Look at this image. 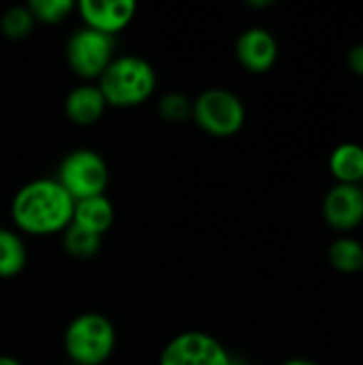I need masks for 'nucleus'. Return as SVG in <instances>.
Returning a JSON list of instances; mask_svg holds the SVG:
<instances>
[{"instance_id":"obj_12","label":"nucleus","mask_w":363,"mask_h":365,"mask_svg":"<svg viewBox=\"0 0 363 365\" xmlns=\"http://www.w3.org/2000/svg\"><path fill=\"white\" fill-rule=\"evenodd\" d=\"M113 218H116V212H113L111 201L105 195H98V197H88V199L75 201L71 222L103 237L111 229Z\"/></svg>"},{"instance_id":"obj_25","label":"nucleus","mask_w":363,"mask_h":365,"mask_svg":"<svg viewBox=\"0 0 363 365\" xmlns=\"http://www.w3.org/2000/svg\"><path fill=\"white\" fill-rule=\"evenodd\" d=\"M66 365H75V364H66Z\"/></svg>"},{"instance_id":"obj_21","label":"nucleus","mask_w":363,"mask_h":365,"mask_svg":"<svg viewBox=\"0 0 363 365\" xmlns=\"http://www.w3.org/2000/svg\"><path fill=\"white\" fill-rule=\"evenodd\" d=\"M280 365H319V364H315L312 359H304V357H293V359H287L285 364H280Z\"/></svg>"},{"instance_id":"obj_13","label":"nucleus","mask_w":363,"mask_h":365,"mask_svg":"<svg viewBox=\"0 0 363 365\" xmlns=\"http://www.w3.org/2000/svg\"><path fill=\"white\" fill-rule=\"evenodd\" d=\"M327 165L336 184L359 186L363 180V145L355 141H344L336 145L329 154Z\"/></svg>"},{"instance_id":"obj_22","label":"nucleus","mask_w":363,"mask_h":365,"mask_svg":"<svg viewBox=\"0 0 363 365\" xmlns=\"http://www.w3.org/2000/svg\"><path fill=\"white\" fill-rule=\"evenodd\" d=\"M272 4H274L272 0H248V6H255V9H265Z\"/></svg>"},{"instance_id":"obj_4","label":"nucleus","mask_w":363,"mask_h":365,"mask_svg":"<svg viewBox=\"0 0 363 365\" xmlns=\"http://www.w3.org/2000/svg\"><path fill=\"white\" fill-rule=\"evenodd\" d=\"M56 180L73 201H81L105 195L109 184V167L98 152L90 148H77L62 158Z\"/></svg>"},{"instance_id":"obj_18","label":"nucleus","mask_w":363,"mask_h":365,"mask_svg":"<svg viewBox=\"0 0 363 365\" xmlns=\"http://www.w3.org/2000/svg\"><path fill=\"white\" fill-rule=\"evenodd\" d=\"M28 9H30L34 21L60 24V21H64L73 13L75 2L73 0H30Z\"/></svg>"},{"instance_id":"obj_8","label":"nucleus","mask_w":363,"mask_h":365,"mask_svg":"<svg viewBox=\"0 0 363 365\" xmlns=\"http://www.w3.org/2000/svg\"><path fill=\"white\" fill-rule=\"evenodd\" d=\"M323 218L329 229L351 233L363 222V190L353 184H334L323 199Z\"/></svg>"},{"instance_id":"obj_11","label":"nucleus","mask_w":363,"mask_h":365,"mask_svg":"<svg viewBox=\"0 0 363 365\" xmlns=\"http://www.w3.org/2000/svg\"><path fill=\"white\" fill-rule=\"evenodd\" d=\"M107 109V101L98 86L86 83L73 88L64 98V113L77 126H92L96 124Z\"/></svg>"},{"instance_id":"obj_2","label":"nucleus","mask_w":363,"mask_h":365,"mask_svg":"<svg viewBox=\"0 0 363 365\" xmlns=\"http://www.w3.org/2000/svg\"><path fill=\"white\" fill-rule=\"evenodd\" d=\"M96 86L103 92L107 107H137L154 94L156 71L141 56H116Z\"/></svg>"},{"instance_id":"obj_26","label":"nucleus","mask_w":363,"mask_h":365,"mask_svg":"<svg viewBox=\"0 0 363 365\" xmlns=\"http://www.w3.org/2000/svg\"><path fill=\"white\" fill-rule=\"evenodd\" d=\"M362 274H363V272H362Z\"/></svg>"},{"instance_id":"obj_15","label":"nucleus","mask_w":363,"mask_h":365,"mask_svg":"<svg viewBox=\"0 0 363 365\" xmlns=\"http://www.w3.org/2000/svg\"><path fill=\"white\" fill-rule=\"evenodd\" d=\"M28 263V250L24 240L11 231L0 229V278H15Z\"/></svg>"},{"instance_id":"obj_17","label":"nucleus","mask_w":363,"mask_h":365,"mask_svg":"<svg viewBox=\"0 0 363 365\" xmlns=\"http://www.w3.org/2000/svg\"><path fill=\"white\" fill-rule=\"evenodd\" d=\"M34 17L28 9V4H13L0 15V30L9 41H21L30 36L34 30Z\"/></svg>"},{"instance_id":"obj_14","label":"nucleus","mask_w":363,"mask_h":365,"mask_svg":"<svg viewBox=\"0 0 363 365\" xmlns=\"http://www.w3.org/2000/svg\"><path fill=\"white\" fill-rule=\"evenodd\" d=\"M329 265L340 274H362L363 272V244L351 235H342L329 244L327 250Z\"/></svg>"},{"instance_id":"obj_10","label":"nucleus","mask_w":363,"mask_h":365,"mask_svg":"<svg viewBox=\"0 0 363 365\" xmlns=\"http://www.w3.org/2000/svg\"><path fill=\"white\" fill-rule=\"evenodd\" d=\"M135 11L137 4L133 0H79L77 4V13L86 28L111 36L133 21Z\"/></svg>"},{"instance_id":"obj_16","label":"nucleus","mask_w":363,"mask_h":365,"mask_svg":"<svg viewBox=\"0 0 363 365\" xmlns=\"http://www.w3.org/2000/svg\"><path fill=\"white\" fill-rule=\"evenodd\" d=\"M62 246H64V252L73 259H79V261H88L92 257L98 255L101 250V235H94L77 225H68L64 231H62Z\"/></svg>"},{"instance_id":"obj_1","label":"nucleus","mask_w":363,"mask_h":365,"mask_svg":"<svg viewBox=\"0 0 363 365\" xmlns=\"http://www.w3.org/2000/svg\"><path fill=\"white\" fill-rule=\"evenodd\" d=\"M75 201L56 178H39L24 184L11 201L15 227L28 235L62 233L73 220Z\"/></svg>"},{"instance_id":"obj_3","label":"nucleus","mask_w":363,"mask_h":365,"mask_svg":"<svg viewBox=\"0 0 363 365\" xmlns=\"http://www.w3.org/2000/svg\"><path fill=\"white\" fill-rule=\"evenodd\" d=\"M62 344L68 364L103 365L113 355L116 327L105 314L83 312L66 325Z\"/></svg>"},{"instance_id":"obj_24","label":"nucleus","mask_w":363,"mask_h":365,"mask_svg":"<svg viewBox=\"0 0 363 365\" xmlns=\"http://www.w3.org/2000/svg\"><path fill=\"white\" fill-rule=\"evenodd\" d=\"M359 186H362V190H363V180H362V184H359Z\"/></svg>"},{"instance_id":"obj_6","label":"nucleus","mask_w":363,"mask_h":365,"mask_svg":"<svg viewBox=\"0 0 363 365\" xmlns=\"http://www.w3.org/2000/svg\"><path fill=\"white\" fill-rule=\"evenodd\" d=\"M116 38L92 28H77L66 43V60L75 75L98 79L116 58Z\"/></svg>"},{"instance_id":"obj_7","label":"nucleus","mask_w":363,"mask_h":365,"mask_svg":"<svg viewBox=\"0 0 363 365\" xmlns=\"http://www.w3.org/2000/svg\"><path fill=\"white\" fill-rule=\"evenodd\" d=\"M233 357L214 336L205 331H184L171 338L158 365H231Z\"/></svg>"},{"instance_id":"obj_9","label":"nucleus","mask_w":363,"mask_h":365,"mask_svg":"<svg viewBox=\"0 0 363 365\" xmlns=\"http://www.w3.org/2000/svg\"><path fill=\"white\" fill-rule=\"evenodd\" d=\"M235 58L248 73H267L278 60V41L267 28H246L235 41Z\"/></svg>"},{"instance_id":"obj_20","label":"nucleus","mask_w":363,"mask_h":365,"mask_svg":"<svg viewBox=\"0 0 363 365\" xmlns=\"http://www.w3.org/2000/svg\"><path fill=\"white\" fill-rule=\"evenodd\" d=\"M347 66L351 73H355L357 77H363V43L353 45L347 51Z\"/></svg>"},{"instance_id":"obj_5","label":"nucleus","mask_w":363,"mask_h":365,"mask_svg":"<svg viewBox=\"0 0 363 365\" xmlns=\"http://www.w3.org/2000/svg\"><path fill=\"white\" fill-rule=\"evenodd\" d=\"M193 120L214 137H233L246 122L242 98L225 88H208L193 101Z\"/></svg>"},{"instance_id":"obj_19","label":"nucleus","mask_w":363,"mask_h":365,"mask_svg":"<svg viewBox=\"0 0 363 365\" xmlns=\"http://www.w3.org/2000/svg\"><path fill=\"white\" fill-rule=\"evenodd\" d=\"M158 113L167 122L182 124L193 118V101L182 92H167L158 101Z\"/></svg>"},{"instance_id":"obj_23","label":"nucleus","mask_w":363,"mask_h":365,"mask_svg":"<svg viewBox=\"0 0 363 365\" xmlns=\"http://www.w3.org/2000/svg\"><path fill=\"white\" fill-rule=\"evenodd\" d=\"M0 365H21V364H19V359H15V357L0 355Z\"/></svg>"}]
</instances>
